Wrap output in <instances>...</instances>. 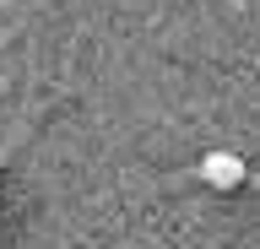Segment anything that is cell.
<instances>
[{
    "label": "cell",
    "instance_id": "1",
    "mask_svg": "<svg viewBox=\"0 0 260 249\" xmlns=\"http://www.w3.org/2000/svg\"><path fill=\"white\" fill-rule=\"evenodd\" d=\"M201 179H206L211 190H233V184H244V163L233 152H206V157H201Z\"/></svg>",
    "mask_w": 260,
    "mask_h": 249
}]
</instances>
